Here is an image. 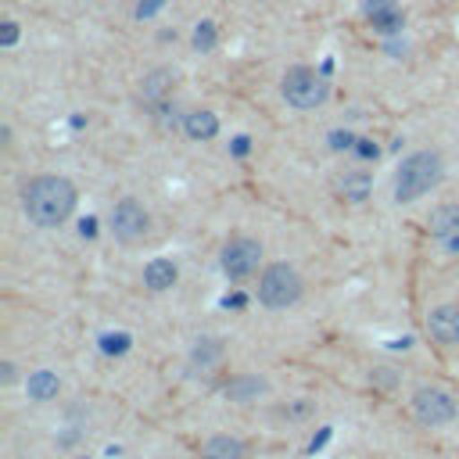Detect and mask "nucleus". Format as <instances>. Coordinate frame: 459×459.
<instances>
[{
	"label": "nucleus",
	"mask_w": 459,
	"mask_h": 459,
	"mask_svg": "<svg viewBox=\"0 0 459 459\" xmlns=\"http://www.w3.org/2000/svg\"><path fill=\"white\" fill-rule=\"evenodd\" d=\"M22 204H25L29 222H36L43 230H54V226H61L72 215V208H75V186L65 176H36L25 186Z\"/></svg>",
	"instance_id": "obj_1"
},
{
	"label": "nucleus",
	"mask_w": 459,
	"mask_h": 459,
	"mask_svg": "<svg viewBox=\"0 0 459 459\" xmlns=\"http://www.w3.org/2000/svg\"><path fill=\"white\" fill-rule=\"evenodd\" d=\"M441 172H445V165H441V154L437 151H416V154H409L402 161L398 176H394V201L398 204H409V201L423 197L427 190H434L441 183Z\"/></svg>",
	"instance_id": "obj_2"
},
{
	"label": "nucleus",
	"mask_w": 459,
	"mask_h": 459,
	"mask_svg": "<svg viewBox=\"0 0 459 459\" xmlns=\"http://www.w3.org/2000/svg\"><path fill=\"white\" fill-rule=\"evenodd\" d=\"M326 97H330V86H326L323 75H316V68L294 65V68L283 72V100H287L290 108L312 111V108H319Z\"/></svg>",
	"instance_id": "obj_3"
},
{
	"label": "nucleus",
	"mask_w": 459,
	"mask_h": 459,
	"mask_svg": "<svg viewBox=\"0 0 459 459\" xmlns=\"http://www.w3.org/2000/svg\"><path fill=\"white\" fill-rule=\"evenodd\" d=\"M301 276H298V269L294 265H287V262H273L265 273H262V280H258V301L265 305V308H290L298 298H301Z\"/></svg>",
	"instance_id": "obj_4"
},
{
	"label": "nucleus",
	"mask_w": 459,
	"mask_h": 459,
	"mask_svg": "<svg viewBox=\"0 0 459 459\" xmlns=\"http://www.w3.org/2000/svg\"><path fill=\"white\" fill-rule=\"evenodd\" d=\"M258 265H262V244L258 240H251V237L226 240V247H222V273L230 280H247V276L258 273Z\"/></svg>",
	"instance_id": "obj_5"
},
{
	"label": "nucleus",
	"mask_w": 459,
	"mask_h": 459,
	"mask_svg": "<svg viewBox=\"0 0 459 459\" xmlns=\"http://www.w3.org/2000/svg\"><path fill=\"white\" fill-rule=\"evenodd\" d=\"M147 230H151V215H147V208H143L140 201L126 197V201H118V204L111 208V233H115L122 244L143 240Z\"/></svg>",
	"instance_id": "obj_6"
},
{
	"label": "nucleus",
	"mask_w": 459,
	"mask_h": 459,
	"mask_svg": "<svg viewBox=\"0 0 459 459\" xmlns=\"http://www.w3.org/2000/svg\"><path fill=\"white\" fill-rule=\"evenodd\" d=\"M412 412L420 423L427 427H441V423H452L455 420V398L441 387H420L412 394Z\"/></svg>",
	"instance_id": "obj_7"
},
{
	"label": "nucleus",
	"mask_w": 459,
	"mask_h": 459,
	"mask_svg": "<svg viewBox=\"0 0 459 459\" xmlns=\"http://www.w3.org/2000/svg\"><path fill=\"white\" fill-rule=\"evenodd\" d=\"M362 14H366L369 25H373L377 32H384V36H394V32H402V25H405V14H402V7H398L394 0H362Z\"/></svg>",
	"instance_id": "obj_8"
},
{
	"label": "nucleus",
	"mask_w": 459,
	"mask_h": 459,
	"mask_svg": "<svg viewBox=\"0 0 459 459\" xmlns=\"http://www.w3.org/2000/svg\"><path fill=\"white\" fill-rule=\"evenodd\" d=\"M427 333L437 344H459V305H437V308H430Z\"/></svg>",
	"instance_id": "obj_9"
},
{
	"label": "nucleus",
	"mask_w": 459,
	"mask_h": 459,
	"mask_svg": "<svg viewBox=\"0 0 459 459\" xmlns=\"http://www.w3.org/2000/svg\"><path fill=\"white\" fill-rule=\"evenodd\" d=\"M172 82H176V79H172V72H165V68L151 72V75L140 82V86H143V90H140L143 104H147V108H165V100L172 97Z\"/></svg>",
	"instance_id": "obj_10"
},
{
	"label": "nucleus",
	"mask_w": 459,
	"mask_h": 459,
	"mask_svg": "<svg viewBox=\"0 0 459 459\" xmlns=\"http://www.w3.org/2000/svg\"><path fill=\"white\" fill-rule=\"evenodd\" d=\"M176 276H179V269H176L172 258H151V262L143 265V283H147L151 290H169V287L176 283Z\"/></svg>",
	"instance_id": "obj_11"
},
{
	"label": "nucleus",
	"mask_w": 459,
	"mask_h": 459,
	"mask_svg": "<svg viewBox=\"0 0 459 459\" xmlns=\"http://www.w3.org/2000/svg\"><path fill=\"white\" fill-rule=\"evenodd\" d=\"M427 226H430V233H434L437 240L459 237V204H441V208H434Z\"/></svg>",
	"instance_id": "obj_12"
},
{
	"label": "nucleus",
	"mask_w": 459,
	"mask_h": 459,
	"mask_svg": "<svg viewBox=\"0 0 459 459\" xmlns=\"http://www.w3.org/2000/svg\"><path fill=\"white\" fill-rule=\"evenodd\" d=\"M25 387H29V398H32V402H50V398H57L61 380H57V373H50V369H36V373H29Z\"/></svg>",
	"instance_id": "obj_13"
},
{
	"label": "nucleus",
	"mask_w": 459,
	"mask_h": 459,
	"mask_svg": "<svg viewBox=\"0 0 459 459\" xmlns=\"http://www.w3.org/2000/svg\"><path fill=\"white\" fill-rule=\"evenodd\" d=\"M183 129L190 140H212L219 133V118L212 111H190V115H183Z\"/></svg>",
	"instance_id": "obj_14"
},
{
	"label": "nucleus",
	"mask_w": 459,
	"mask_h": 459,
	"mask_svg": "<svg viewBox=\"0 0 459 459\" xmlns=\"http://www.w3.org/2000/svg\"><path fill=\"white\" fill-rule=\"evenodd\" d=\"M201 455H204V459H244V441H237V437H230V434H219V437H212V441L204 445Z\"/></svg>",
	"instance_id": "obj_15"
},
{
	"label": "nucleus",
	"mask_w": 459,
	"mask_h": 459,
	"mask_svg": "<svg viewBox=\"0 0 459 459\" xmlns=\"http://www.w3.org/2000/svg\"><path fill=\"white\" fill-rule=\"evenodd\" d=\"M369 186H373V179H369V172H362V169L344 172V179H341V190H344L348 201H366Z\"/></svg>",
	"instance_id": "obj_16"
},
{
	"label": "nucleus",
	"mask_w": 459,
	"mask_h": 459,
	"mask_svg": "<svg viewBox=\"0 0 459 459\" xmlns=\"http://www.w3.org/2000/svg\"><path fill=\"white\" fill-rule=\"evenodd\" d=\"M262 391H265V380H258V377H237V380L226 384V394L233 402H247V398H255Z\"/></svg>",
	"instance_id": "obj_17"
},
{
	"label": "nucleus",
	"mask_w": 459,
	"mask_h": 459,
	"mask_svg": "<svg viewBox=\"0 0 459 459\" xmlns=\"http://www.w3.org/2000/svg\"><path fill=\"white\" fill-rule=\"evenodd\" d=\"M129 344H133L129 333H104V337H100V351H104V355H126Z\"/></svg>",
	"instance_id": "obj_18"
},
{
	"label": "nucleus",
	"mask_w": 459,
	"mask_h": 459,
	"mask_svg": "<svg viewBox=\"0 0 459 459\" xmlns=\"http://www.w3.org/2000/svg\"><path fill=\"white\" fill-rule=\"evenodd\" d=\"M194 47H197V50H212V47H215V25H212V22H201V25H197Z\"/></svg>",
	"instance_id": "obj_19"
},
{
	"label": "nucleus",
	"mask_w": 459,
	"mask_h": 459,
	"mask_svg": "<svg viewBox=\"0 0 459 459\" xmlns=\"http://www.w3.org/2000/svg\"><path fill=\"white\" fill-rule=\"evenodd\" d=\"M222 355V344L219 341H197V348H194V359L197 362H215Z\"/></svg>",
	"instance_id": "obj_20"
},
{
	"label": "nucleus",
	"mask_w": 459,
	"mask_h": 459,
	"mask_svg": "<svg viewBox=\"0 0 459 459\" xmlns=\"http://www.w3.org/2000/svg\"><path fill=\"white\" fill-rule=\"evenodd\" d=\"M330 140H333V147H337V151H344V147H351V143H355V136H351V133H330Z\"/></svg>",
	"instance_id": "obj_21"
},
{
	"label": "nucleus",
	"mask_w": 459,
	"mask_h": 459,
	"mask_svg": "<svg viewBox=\"0 0 459 459\" xmlns=\"http://www.w3.org/2000/svg\"><path fill=\"white\" fill-rule=\"evenodd\" d=\"M18 39V25L14 22H4V47H11Z\"/></svg>",
	"instance_id": "obj_22"
},
{
	"label": "nucleus",
	"mask_w": 459,
	"mask_h": 459,
	"mask_svg": "<svg viewBox=\"0 0 459 459\" xmlns=\"http://www.w3.org/2000/svg\"><path fill=\"white\" fill-rule=\"evenodd\" d=\"M355 151H359L362 158H377V147H373L369 140H359V147H355Z\"/></svg>",
	"instance_id": "obj_23"
},
{
	"label": "nucleus",
	"mask_w": 459,
	"mask_h": 459,
	"mask_svg": "<svg viewBox=\"0 0 459 459\" xmlns=\"http://www.w3.org/2000/svg\"><path fill=\"white\" fill-rule=\"evenodd\" d=\"M0 380H4V384H14V366H11V362L0 366Z\"/></svg>",
	"instance_id": "obj_24"
},
{
	"label": "nucleus",
	"mask_w": 459,
	"mask_h": 459,
	"mask_svg": "<svg viewBox=\"0 0 459 459\" xmlns=\"http://www.w3.org/2000/svg\"><path fill=\"white\" fill-rule=\"evenodd\" d=\"M233 151H237V154H247V136H240V140L233 143Z\"/></svg>",
	"instance_id": "obj_25"
},
{
	"label": "nucleus",
	"mask_w": 459,
	"mask_h": 459,
	"mask_svg": "<svg viewBox=\"0 0 459 459\" xmlns=\"http://www.w3.org/2000/svg\"><path fill=\"white\" fill-rule=\"evenodd\" d=\"M75 459H90V455H75Z\"/></svg>",
	"instance_id": "obj_26"
}]
</instances>
